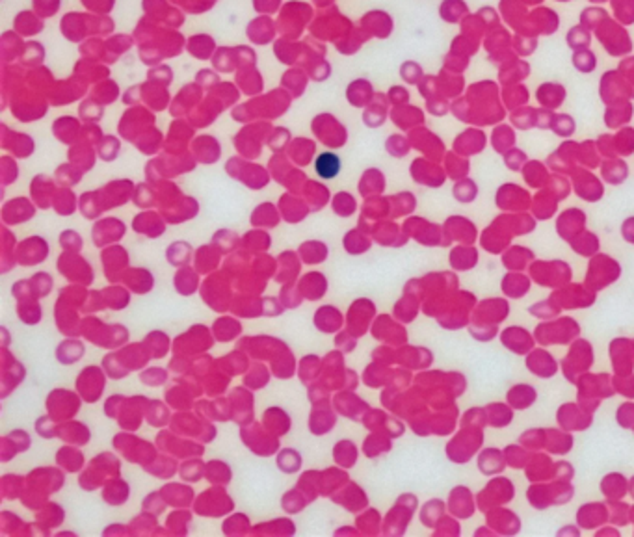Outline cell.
<instances>
[{"mask_svg":"<svg viewBox=\"0 0 634 537\" xmlns=\"http://www.w3.org/2000/svg\"><path fill=\"white\" fill-rule=\"evenodd\" d=\"M597 40L601 41L610 56H625L633 49V41L618 20L604 19L597 28Z\"/></svg>","mask_w":634,"mask_h":537,"instance_id":"cell-1","label":"cell"},{"mask_svg":"<svg viewBox=\"0 0 634 537\" xmlns=\"http://www.w3.org/2000/svg\"><path fill=\"white\" fill-rule=\"evenodd\" d=\"M527 28L523 26V30L519 32H529V34H544L551 35L554 34V30L560 26L558 16L554 13L553 10L548 8H539V10L532 11L527 19Z\"/></svg>","mask_w":634,"mask_h":537,"instance_id":"cell-2","label":"cell"},{"mask_svg":"<svg viewBox=\"0 0 634 537\" xmlns=\"http://www.w3.org/2000/svg\"><path fill=\"white\" fill-rule=\"evenodd\" d=\"M500 13L510 25L514 26L515 30H523L524 23L529 19V11H527V4H523L521 0H503L500 4Z\"/></svg>","mask_w":634,"mask_h":537,"instance_id":"cell-3","label":"cell"},{"mask_svg":"<svg viewBox=\"0 0 634 537\" xmlns=\"http://www.w3.org/2000/svg\"><path fill=\"white\" fill-rule=\"evenodd\" d=\"M565 88L556 82H545L538 88V101L547 108H556L564 102Z\"/></svg>","mask_w":634,"mask_h":537,"instance_id":"cell-4","label":"cell"},{"mask_svg":"<svg viewBox=\"0 0 634 537\" xmlns=\"http://www.w3.org/2000/svg\"><path fill=\"white\" fill-rule=\"evenodd\" d=\"M315 170L322 179L329 181V179H335V177L341 173V158H339L335 153H322L318 156L317 162H315Z\"/></svg>","mask_w":634,"mask_h":537,"instance_id":"cell-5","label":"cell"},{"mask_svg":"<svg viewBox=\"0 0 634 537\" xmlns=\"http://www.w3.org/2000/svg\"><path fill=\"white\" fill-rule=\"evenodd\" d=\"M441 16L447 23H459L469 16V8L463 0H445Z\"/></svg>","mask_w":634,"mask_h":537,"instance_id":"cell-6","label":"cell"},{"mask_svg":"<svg viewBox=\"0 0 634 537\" xmlns=\"http://www.w3.org/2000/svg\"><path fill=\"white\" fill-rule=\"evenodd\" d=\"M565 41H568V45L571 51H582V49H588L589 47L592 35H589L588 28H584L582 25H579L568 32Z\"/></svg>","mask_w":634,"mask_h":537,"instance_id":"cell-7","label":"cell"},{"mask_svg":"<svg viewBox=\"0 0 634 537\" xmlns=\"http://www.w3.org/2000/svg\"><path fill=\"white\" fill-rule=\"evenodd\" d=\"M571 61H573L575 69L580 71V73H592L597 67V58H595L594 51H589V49L575 51Z\"/></svg>","mask_w":634,"mask_h":537,"instance_id":"cell-8","label":"cell"},{"mask_svg":"<svg viewBox=\"0 0 634 537\" xmlns=\"http://www.w3.org/2000/svg\"><path fill=\"white\" fill-rule=\"evenodd\" d=\"M614 16L621 25H633L634 23V0H612Z\"/></svg>","mask_w":634,"mask_h":537,"instance_id":"cell-9","label":"cell"},{"mask_svg":"<svg viewBox=\"0 0 634 537\" xmlns=\"http://www.w3.org/2000/svg\"><path fill=\"white\" fill-rule=\"evenodd\" d=\"M604 19H609V13L604 10H601V8H597V6L588 8V10H584L582 13H580V25H582L584 28H588L589 32L594 30V28H597Z\"/></svg>","mask_w":634,"mask_h":537,"instance_id":"cell-10","label":"cell"},{"mask_svg":"<svg viewBox=\"0 0 634 537\" xmlns=\"http://www.w3.org/2000/svg\"><path fill=\"white\" fill-rule=\"evenodd\" d=\"M521 2H523V4H527V6H538V4H541L544 0H521Z\"/></svg>","mask_w":634,"mask_h":537,"instance_id":"cell-11","label":"cell"},{"mask_svg":"<svg viewBox=\"0 0 634 537\" xmlns=\"http://www.w3.org/2000/svg\"><path fill=\"white\" fill-rule=\"evenodd\" d=\"M589 2H592V4H603L606 0H589Z\"/></svg>","mask_w":634,"mask_h":537,"instance_id":"cell-12","label":"cell"},{"mask_svg":"<svg viewBox=\"0 0 634 537\" xmlns=\"http://www.w3.org/2000/svg\"><path fill=\"white\" fill-rule=\"evenodd\" d=\"M560 2H569V0H560Z\"/></svg>","mask_w":634,"mask_h":537,"instance_id":"cell-13","label":"cell"}]
</instances>
